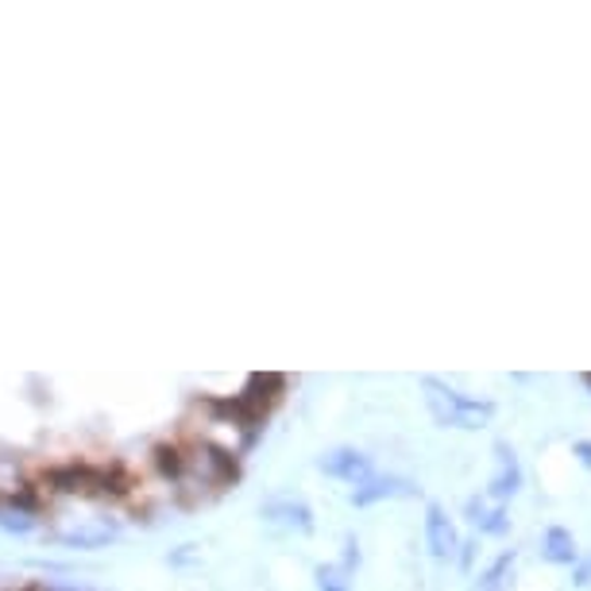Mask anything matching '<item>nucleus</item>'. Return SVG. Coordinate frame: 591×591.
Instances as JSON below:
<instances>
[{"mask_svg":"<svg viewBox=\"0 0 591 591\" xmlns=\"http://www.w3.org/2000/svg\"><path fill=\"white\" fill-rule=\"evenodd\" d=\"M422 391H426V406L433 422L444 429H483L495 417V402L471 399L437 375H422Z\"/></svg>","mask_w":591,"mask_h":591,"instance_id":"f257e3e1","label":"nucleus"},{"mask_svg":"<svg viewBox=\"0 0 591 591\" xmlns=\"http://www.w3.org/2000/svg\"><path fill=\"white\" fill-rule=\"evenodd\" d=\"M317 468H322L325 476L340 479V483H352V487H360L364 479L375 476L372 456H367V452H360V449H352V444H340V449L322 452Z\"/></svg>","mask_w":591,"mask_h":591,"instance_id":"f03ea898","label":"nucleus"},{"mask_svg":"<svg viewBox=\"0 0 591 591\" xmlns=\"http://www.w3.org/2000/svg\"><path fill=\"white\" fill-rule=\"evenodd\" d=\"M422 495V487L414 483V479H406V476H382V471H375L372 479H364V483L352 491V503L356 506H372V503H379V499H417Z\"/></svg>","mask_w":591,"mask_h":591,"instance_id":"7ed1b4c3","label":"nucleus"},{"mask_svg":"<svg viewBox=\"0 0 591 591\" xmlns=\"http://www.w3.org/2000/svg\"><path fill=\"white\" fill-rule=\"evenodd\" d=\"M518 487H521L518 452H514L506 441H495V476H491V483H487V499L506 503L511 495H518Z\"/></svg>","mask_w":591,"mask_h":591,"instance_id":"20e7f679","label":"nucleus"},{"mask_svg":"<svg viewBox=\"0 0 591 591\" xmlns=\"http://www.w3.org/2000/svg\"><path fill=\"white\" fill-rule=\"evenodd\" d=\"M426 545H429V553H433L437 561H452V556H456V549H461L456 526H452V518L444 514V506H437V503L426 506Z\"/></svg>","mask_w":591,"mask_h":591,"instance_id":"39448f33","label":"nucleus"},{"mask_svg":"<svg viewBox=\"0 0 591 591\" xmlns=\"http://www.w3.org/2000/svg\"><path fill=\"white\" fill-rule=\"evenodd\" d=\"M263 518L275 521V526H287V530L313 533V511L294 495H275L263 503Z\"/></svg>","mask_w":591,"mask_h":591,"instance_id":"423d86ee","label":"nucleus"},{"mask_svg":"<svg viewBox=\"0 0 591 591\" xmlns=\"http://www.w3.org/2000/svg\"><path fill=\"white\" fill-rule=\"evenodd\" d=\"M468 521L479 533H491V538H503L511 533V518H506L503 503H491V499H468Z\"/></svg>","mask_w":591,"mask_h":591,"instance_id":"0eeeda50","label":"nucleus"},{"mask_svg":"<svg viewBox=\"0 0 591 591\" xmlns=\"http://www.w3.org/2000/svg\"><path fill=\"white\" fill-rule=\"evenodd\" d=\"M541 556H545L549 565H576V538L565 530V526H553L541 541Z\"/></svg>","mask_w":591,"mask_h":591,"instance_id":"6e6552de","label":"nucleus"},{"mask_svg":"<svg viewBox=\"0 0 591 591\" xmlns=\"http://www.w3.org/2000/svg\"><path fill=\"white\" fill-rule=\"evenodd\" d=\"M313 580H317V591H352V573L344 565H317Z\"/></svg>","mask_w":591,"mask_h":591,"instance_id":"1a4fd4ad","label":"nucleus"},{"mask_svg":"<svg viewBox=\"0 0 591 591\" xmlns=\"http://www.w3.org/2000/svg\"><path fill=\"white\" fill-rule=\"evenodd\" d=\"M514 556H518L514 549H511V553L499 556L495 565H491L483 576H479V591H503L506 588V576H511V568H514Z\"/></svg>","mask_w":591,"mask_h":591,"instance_id":"9d476101","label":"nucleus"},{"mask_svg":"<svg viewBox=\"0 0 591 591\" xmlns=\"http://www.w3.org/2000/svg\"><path fill=\"white\" fill-rule=\"evenodd\" d=\"M116 533L113 530H78V533H62V545H78V549H101V545H109V541H113Z\"/></svg>","mask_w":591,"mask_h":591,"instance_id":"9b49d317","label":"nucleus"},{"mask_svg":"<svg viewBox=\"0 0 591 591\" xmlns=\"http://www.w3.org/2000/svg\"><path fill=\"white\" fill-rule=\"evenodd\" d=\"M155 456H159V468H163V471H183V464H186L183 452L174 449V444H159Z\"/></svg>","mask_w":591,"mask_h":591,"instance_id":"f8f14e48","label":"nucleus"},{"mask_svg":"<svg viewBox=\"0 0 591 591\" xmlns=\"http://www.w3.org/2000/svg\"><path fill=\"white\" fill-rule=\"evenodd\" d=\"M0 526H4V530H16V533H32L35 518H27V514H4V511H0Z\"/></svg>","mask_w":591,"mask_h":591,"instance_id":"ddd939ff","label":"nucleus"},{"mask_svg":"<svg viewBox=\"0 0 591 591\" xmlns=\"http://www.w3.org/2000/svg\"><path fill=\"white\" fill-rule=\"evenodd\" d=\"M573 452L580 456L583 468H591V441H576V444H573Z\"/></svg>","mask_w":591,"mask_h":591,"instance_id":"4468645a","label":"nucleus"},{"mask_svg":"<svg viewBox=\"0 0 591 591\" xmlns=\"http://www.w3.org/2000/svg\"><path fill=\"white\" fill-rule=\"evenodd\" d=\"M583 382H588V387H591V375H583Z\"/></svg>","mask_w":591,"mask_h":591,"instance_id":"2eb2a0df","label":"nucleus"}]
</instances>
